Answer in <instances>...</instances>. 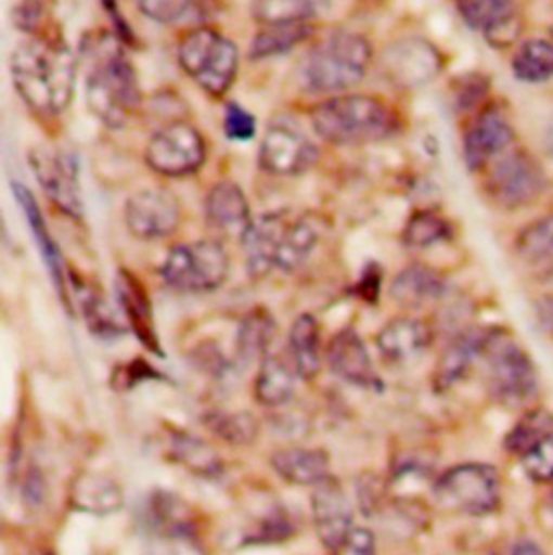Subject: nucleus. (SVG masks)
Here are the masks:
<instances>
[{
    "mask_svg": "<svg viewBox=\"0 0 553 555\" xmlns=\"http://www.w3.org/2000/svg\"><path fill=\"white\" fill-rule=\"evenodd\" d=\"M271 467L281 480L294 487H316L331 476V461L316 448H279L271 454Z\"/></svg>",
    "mask_w": 553,
    "mask_h": 555,
    "instance_id": "21",
    "label": "nucleus"
},
{
    "mask_svg": "<svg viewBox=\"0 0 553 555\" xmlns=\"http://www.w3.org/2000/svg\"><path fill=\"white\" fill-rule=\"evenodd\" d=\"M433 344V328L428 322L400 315L389 320L376 335V346L381 354L391 363H409L422 357Z\"/></svg>",
    "mask_w": 553,
    "mask_h": 555,
    "instance_id": "19",
    "label": "nucleus"
},
{
    "mask_svg": "<svg viewBox=\"0 0 553 555\" xmlns=\"http://www.w3.org/2000/svg\"><path fill=\"white\" fill-rule=\"evenodd\" d=\"M526 474L537 482H553V433L537 448H532L524 459Z\"/></svg>",
    "mask_w": 553,
    "mask_h": 555,
    "instance_id": "41",
    "label": "nucleus"
},
{
    "mask_svg": "<svg viewBox=\"0 0 553 555\" xmlns=\"http://www.w3.org/2000/svg\"><path fill=\"white\" fill-rule=\"evenodd\" d=\"M11 74L17 93L35 113L56 115L72 102L76 59L59 39L33 37L20 43L11 56Z\"/></svg>",
    "mask_w": 553,
    "mask_h": 555,
    "instance_id": "1",
    "label": "nucleus"
},
{
    "mask_svg": "<svg viewBox=\"0 0 553 555\" xmlns=\"http://www.w3.org/2000/svg\"><path fill=\"white\" fill-rule=\"evenodd\" d=\"M182 221L180 202L165 189H145L126 204L128 232L139 241H160L171 236Z\"/></svg>",
    "mask_w": 553,
    "mask_h": 555,
    "instance_id": "13",
    "label": "nucleus"
},
{
    "mask_svg": "<svg viewBox=\"0 0 553 555\" xmlns=\"http://www.w3.org/2000/svg\"><path fill=\"white\" fill-rule=\"evenodd\" d=\"M333 555H376L374 534L365 528H355Z\"/></svg>",
    "mask_w": 553,
    "mask_h": 555,
    "instance_id": "44",
    "label": "nucleus"
},
{
    "mask_svg": "<svg viewBox=\"0 0 553 555\" xmlns=\"http://www.w3.org/2000/svg\"><path fill=\"white\" fill-rule=\"evenodd\" d=\"M206 426L230 446H249L258 435V422L247 411L210 413L206 415Z\"/></svg>",
    "mask_w": 553,
    "mask_h": 555,
    "instance_id": "39",
    "label": "nucleus"
},
{
    "mask_svg": "<svg viewBox=\"0 0 553 555\" xmlns=\"http://www.w3.org/2000/svg\"><path fill=\"white\" fill-rule=\"evenodd\" d=\"M117 296H119V305L126 313V320L134 328L137 337L150 350L160 354V346H158V337H156V328H154V318H152V305H150V298H147L141 281L128 271H119Z\"/></svg>",
    "mask_w": 553,
    "mask_h": 555,
    "instance_id": "25",
    "label": "nucleus"
},
{
    "mask_svg": "<svg viewBox=\"0 0 553 555\" xmlns=\"http://www.w3.org/2000/svg\"><path fill=\"white\" fill-rule=\"evenodd\" d=\"M493 398L506 406H524L539 396V374L530 354L504 331L489 328L483 357Z\"/></svg>",
    "mask_w": 553,
    "mask_h": 555,
    "instance_id": "4",
    "label": "nucleus"
},
{
    "mask_svg": "<svg viewBox=\"0 0 553 555\" xmlns=\"http://www.w3.org/2000/svg\"><path fill=\"white\" fill-rule=\"evenodd\" d=\"M324 359L335 376L357 387H381V378L374 372L372 357L363 339L352 331L344 328L329 341Z\"/></svg>",
    "mask_w": 553,
    "mask_h": 555,
    "instance_id": "17",
    "label": "nucleus"
},
{
    "mask_svg": "<svg viewBox=\"0 0 553 555\" xmlns=\"http://www.w3.org/2000/svg\"><path fill=\"white\" fill-rule=\"evenodd\" d=\"M331 0H254L252 15L262 26L300 24L316 17Z\"/></svg>",
    "mask_w": 553,
    "mask_h": 555,
    "instance_id": "32",
    "label": "nucleus"
},
{
    "mask_svg": "<svg viewBox=\"0 0 553 555\" xmlns=\"http://www.w3.org/2000/svg\"><path fill=\"white\" fill-rule=\"evenodd\" d=\"M13 193H15L17 204L22 206V212L28 219L30 232H33L37 245H39V251H41L48 269H50V275L54 278L59 292L63 294L65 292V275H63V267H61V254H59L56 243L52 241V236L48 232V225H46V221L41 217V210H39L33 193L24 184H13Z\"/></svg>",
    "mask_w": 553,
    "mask_h": 555,
    "instance_id": "30",
    "label": "nucleus"
},
{
    "mask_svg": "<svg viewBox=\"0 0 553 555\" xmlns=\"http://www.w3.org/2000/svg\"><path fill=\"white\" fill-rule=\"evenodd\" d=\"M169 452L176 463L187 467L191 474L202 476V478H219L223 474V463L217 454V450L193 435L173 430L169 439Z\"/></svg>",
    "mask_w": 553,
    "mask_h": 555,
    "instance_id": "29",
    "label": "nucleus"
},
{
    "mask_svg": "<svg viewBox=\"0 0 553 555\" xmlns=\"http://www.w3.org/2000/svg\"><path fill=\"white\" fill-rule=\"evenodd\" d=\"M287 352L300 378H316L322 367V339L320 324L311 313L298 315L287 333Z\"/></svg>",
    "mask_w": 553,
    "mask_h": 555,
    "instance_id": "26",
    "label": "nucleus"
},
{
    "mask_svg": "<svg viewBox=\"0 0 553 555\" xmlns=\"http://www.w3.org/2000/svg\"><path fill=\"white\" fill-rule=\"evenodd\" d=\"M206 219L208 223L230 238H245L254 225L252 208L243 189L234 182H219L206 195Z\"/></svg>",
    "mask_w": 553,
    "mask_h": 555,
    "instance_id": "18",
    "label": "nucleus"
},
{
    "mask_svg": "<svg viewBox=\"0 0 553 555\" xmlns=\"http://www.w3.org/2000/svg\"><path fill=\"white\" fill-rule=\"evenodd\" d=\"M258 160L271 176H300L318 163V147L300 128L273 121L262 139Z\"/></svg>",
    "mask_w": 553,
    "mask_h": 555,
    "instance_id": "12",
    "label": "nucleus"
},
{
    "mask_svg": "<svg viewBox=\"0 0 553 555\" xmlns=\"http://www.w3.org/2000/svg\"><path fill=\"white\" fill-rule=\"evenodd\" d=\"M517 256L530 267L553 264V215L528 225L517 238Z\"/></svg>",
    "mask_w": 553,
    "mask_h": 555,
    "instance_id": "36",
    "label": "nucleus"
},
{
    "mask_svg": "<svg viewBox=\"0 0 553 555\" xmlns=\"http://www.w3.org/2000/svg\"><path fill=\"white\" fill-rule=\"evenodd\" d=\"M165 283L180 292H210L230 275V256L217 241L178 245L163 262Z\"/></svg>",
    "mask_w": 553,
    "mask_h": 555,
    "instance_id": "8",
    "label": "nucleus"
},
{
    "mask_svg": "<svg viewBox=\"0 0 553 555\" xmlns=\"http://www.w3.org/2000/svg\"><path fill=\"white\" fill-rule=\"evenodd\" d=\"M320 238L316 221L309 217H287L283 221L281 238H279V249H276L275 269L290 273L296 271L316 249Z\"/></svg>",
    "mask_w": 553,
    "mask_h": 555,
    "instance_id": "27",
    "label": "nucleus"
},
{
    "mask_svg": "<svg viewBox=\"0 0 553 555\" xmlns=\"http://www.w3.org/2000/svg\"><path fill=\"white\" fill-rule=\"evenodd\" d=\"M513 72L519 80L539 85L553 78V43L548 39L524 41L513 56Z\"/></svg>",
    "mask_w": 553,
    "mask_h": 555,
    "instance_id": "33",
    "label": "nucleus"
},
{
    "mask_svg": "<svg viewBox=\"0 0 553 555\" xmlns=\"http://www.w3.org/2000/svg\"><path fill=\"white\" fill-rule=\"evenodd\" d=\"M450 238H452L450 221L435 210L415 212L402 232V241L411 249H428Z\"/></svg>",
    "mask_w": 553,
    "mask_h": 555,
    "instance_id": "35",
    "label": "nucleus"
},
{
    "mask_svg": "<svg viewBox=\"0 0 553 555\" xmlns=\"http://www.w3.org/2000/svg\"><path fill=\"white\" fill-rule=\"evenodd\" d=\"M69 504L89 515H113L124 508V489L108 476L80 474L69 489Z\"/></svg>",
    "mask_w": 553,
    "mask_h": 555,
    "instance_id": "23",
    "label": "nucleus"
},
{
    "mask_svg": "<svg viewBox=\"0 0 553 555\" xmlns=\"http://www.w3.org/2000/svg\"><path fill=\"white\" fill-rule=\"evenodd\" d=\"M145 17L158 24H173L182 20L195 4V0H137Z\"/></svg>",
    "mask_w": 553,
    "mask_h": 555,
    "instance_id": "42",
    "label": "nucleus"
},
{
    "mask_svg": "<svg viewBox=\"0 0 553 555\" xmlns=\"http://www.w3.org/2000/svg\"><path fill=\"white\" fill-rule=\"evenodd\" d=\"M296 367L292 359H285L283 354L269 352L260 361V370L254 383V396L262 406L275 409L285 404L294 393V376Z\"/></svg>",
    "mask_w": 553,
    "mask_h": 555,
    "instance_id": "28",
    "label": "nucleus"
},
{
    "mask_svg": "<svg viewBox=\"0 0 553 555\" xmlns=\"http://www.w3.org/2000/svg\"><path fill=\"white\" fill-rule=\"evenodd\" d=\"M513 141L515 130L511 121L498 108L483 111L472 121L463 139V154L470 171L487 169L491 163L506 154Z\"/></svg>",
    "mask_w": 553,
    "mask_h": 555,
    "instance_id": "16",
    "label": "nucleus"
},
{
    "mask_svg": "<svg viewBox=\"0 0 553 555\" xmlns=\"http://www.w3.org/2000/svg\"><path fill=\"white\" fill-rule=\"evenodd\" d=\"M311 126L333 145L383 141L398 130V115L372 95H337L311 108Z\"/></svg>",
    "mask_w": 553,
    "mask_h": 555,
    "instance_id": "2",
    "label": "nucleus"
},
{
    "mask_svg": "<svg viewBox=\"0 0 553 555\" xmlns=\"http://www.w3.org/2000/svg\"><path fill=\"white\" fill-rule=\"evenodd\" d=\"M548 189L541 165L528 152H506L487 176V193L491 202L506 210L535 204Z\"/></svg>",
    "mask_w": 553,
    "mask_h": 555,
    "instance_id": "10",
    "label": "nucleus"
},
{
    "mask_svg": "<svg viewBox=\"0 0 553 555\" xmlns=\"http://www.w3.org/2000/svg\"><path fill=\"white\" fill-rule=\"evenodd\" d=\"M443 294H446V281L437 271L424 264L407 267L394 278L389 285V298L404 309L428 307L441 300Z\"/></svg>",
    "mask_w": 553,
    "mask_h": 555,
    "instance_id": "22",
    "label": "nucleus"
},
{
    "mask_svg": "<svg viewBox=\"0 0 553 555\" xmlns=\"http://www.w3.org/2000/svg\"><path fill=\"white\" fill-rule=\"evenodd\" d=\"M80 292V305H82V311H85V320H87V326L100 335V337H108V335H119L121 333V326L119 322L115 320L113 311L108 309V305L102 300V296L93 289L87 287V294L82 287H78Z\"/></svg>",
    "mask_w": 553,
    "mask_h": 555,
    "instance_id": "40",
    "label": "nucleus"
},
{
    "mask_svg": "<svg viewBox=\"0 0 553 555\" xmlns=\"http://www.w3.org/2000/svg\"><path fill=\"white\" fill-rule=\"evenodd\" d=\"M509 555H548L537 543H532V541H522V543H517L513 550H511V554Z\"/></svg>",
    "mask_w": 553,
    "mask_h": 555,
    "instance_id": "45",
    "label": "nucleus"
},
{
    "mask_svg": "<svg viewBox=\"0 0 553 555\" xmlns=\"http://www.w3.org/2000/svg\"><path fill=\"white\" fill-rule=\"evenodd\" d=\"M283 221H285V215L281 212L267 215L254 221V225L241 241L252 278H267L271 271H275L276 249H279Z\"/></svg>",
    "mask_w": 553,
    "mask_h": 555,
    "instance_id": "24",
    "label": "nucleus"
},
{
    "mask_svg": "<svg viewBox=\"0 0 553 555\" xmlns=\"http://www.w3.org/2000/svg\"><path fill=\"white\" fill-rule=\"evenodd\" d=\"M553 433V415L545 409H535L524 415L517 426L506 435V450L524 459L532 448H537Z\"/></svg>",
    "mask_w": 553,
    "mask_h": 555,
    "instance_id": "37",
    "label": "nucleus"
},
{
    "mask_svg": "<svg viewBox=\"0 0 553 555\" xmlns=\"http://www.w3.org/2000/svg\"><path fill=\"white\" fill-rule=\"evenodd\" d=\"M208 150L202 132L189 121H171L147 143L145 160L152 171L165 178H187L206 163Z\"/></svg>",
    "mask_w": 553,
    "mask_h": 555,
    "instance_id": "9",
    "label": "nucleus"
},
{
    "mask_svg": "<svg viewBox=\"0 0 553 555\" xmlns=\"http://www.w3.org/2000/svg\"><path fill=\"white\" fill-rule=\"evenodd\" d=\"M383 67L391 82L402 87H422L437 78L443 67V56L430 41L409 37L387 48Z\"/></svg>",
    "mask_w": 553,
    "mask_h": 555,
    "instance_id": "15",
    "label": "nucleus"
},
{
    "mask_svg": "<svg viewBox=\"0 0 553 555\" xmlns=\"http://www.w3.org/2000/svg\"><path fill=\"white\" fill-rule=\"evenodd\" d=\"M487 335L489 328H465L452 337L433 374V385L437 391H448L467 376L474 361L483 357Z\"/></svg>",
    "mask_w": 553,
    "mask_h": 555,
    "instance_id": "20",
    "label": "nucleus"
},
{
    "mask_svg": "<svg viewBox=\"0 0 553 555\" xmlns=\"http://www.w3.org/2000/svg\"><path fill=\"white\" fill-rule=\"evenodd\" d=\"M33 173L48 195V199L67 217H82V197L78 182V165L69 152L63 150H33Z\"/></svg>",
    "mask_w": 553,
    "mask_h": 555,
    "instance_id": "11",
    "label": "nucleus"
},
{
    "mask_svg": "<svg viewBox=\"0 0 553 555\" xmlns=\"http://www.w3.org/2000/svg\"><path fill=\"white\" fill-rule=\"evenodd\" d=\"M313 26L309 22L300 24H273L258 30L252 41V59H271L290 52L294 46L309 39Z\"/></svg>",
    "mask_w": 553,
    "mask_h": 555,
    "instance_id": "34",
    "label": "nucleus"
},
{
    "mask_svg": "<svg viewBox=\"0 0 553 555\" xmlns=\"http://www.w3.org/2000/svg\"><path fill=\"white\" fill-rule=\"evenodd\" d=\"M456 9L472 28L483 33L517 15L515 0H456Z\"/></svg>",
    "mask_w": 553,
    "mask_h": 555,
    "instance_id": "38",
    "label": "nucleus"
},
{
    "mask_svg": "<svg viewBox=\"0 0 553 555\" xmlns=\"http://www.w3.org/2000/svg\"><path fill=\"white\" fill-rule=\"evenodd\" d=\"M256 128H258L256 126V117L247 108H243V106H239L234 102L228 104L226 117H223V130H226V134L232 141H249V139H254Z\"/></svg>",
    "mask_w": 553,
    "mask_h": 555,
    "instance_id": "43",
    "label": "nucleus"
},
{
    "mask_svg": "<svg viewBox=\"0 0 553 555\" xmlns=\"http://www.w3.org/2000/svg\"><path fill=\"white\" fill-rule=\"evenodd\" d=\"M311 519L318 534V541L329 554H335L348 534L355 530L352 526V506L342 489L339 480L329 476L311 491Z\"/></svg>",
    "mask_w": 553,
    "mask_h": 555,
    "instance_id": "14",
    "label": "nucleus"
},
{
    "mask_svg": "<svg viewBox=\"0 0 553 555\" xmlns=\"http://www.w3.org/2000/svg\"><path fill=\"white\" fill-rule=\"evenodd\" d=\"M439 506L452 513L485 517L498 511L502 482L496 467L485 463H465L441 474L433 487Z\"/></svg>",
    "mask_w": 553,
    "mask_h": 555,
    "instance_id": "7",
    "label": "nucleus"
},
{
    "mask_svg": "<svg viewBox=\"0 0 553 555\" xmlns=\"http://www.w3.org/2000/svg\"><path fill=\"white\" fill-rule=\"evenodd\" d=\"M275 337V322L265 309H256L245 315L236 335V361L249 365L256 359H265L271 352Z\"/></svg>",
    "mask_w": 553,
    "mask_h": 555,
    "instance_id": "31",
    "label": "nucleus"
},
{
    "mask_svg": "<svg viewBox=\"0 0 553 555\" xmlns=\"http://www.w3.org/2000/svg\"><path fill=\"white\" fill-rule=\"evenodd\" d=\"M87 106L108 128H124L141 108L137 74L121 52H108L91 67Z\"/></svg>",
    "mask_w": 553,
    "mask_h": 555,
    "instance_id": "5",
    "label": "nucleus"
},
{
    "mask_svg": "<svg viewBox=\"0 0 553 555\" xmlns=\"http://www.w3.org/2000/svg\"><path fill=\"white\" fill-rule=\"evenodd\" d=\"M552 35H553V28H552Z\"/></svg>",
    "mask_w": 553,
    "mask_h": 555,
    "instance_id": "46",
    "label": "nucleus"
},
{
    "mask_svg": "<svg viewBox=\"0 0 553 555\" xmlns=\"http://www.w3.org/2000/svg\"><path fill=\"white\" fill-rule=\"evenodd\" d=\"M182 69L213 98H226L239 74V48L215 28H195L180 41Z\"/></svg>",
    "mask_w": 553,
    "mask_h": 555,
    "instance_id": "6",
    "label": "nucleus"
},
{
    "mask_svg": "<svg viewBox=\"0 0 553 555\" xmlns=\"http://www.w3.org/2000/svg\"><path fill=\"white\" fill-rule=\"evenodd\" d=\"M372 46L363 35L335 30L318 41L303 61V82L313 93H337L368 74Z\"/></svg>",
    "mask_w": 553,
    "mask_h": 555,
    "instance_id": "3",
    "label": "nucleus"
}]
</instances>
